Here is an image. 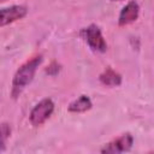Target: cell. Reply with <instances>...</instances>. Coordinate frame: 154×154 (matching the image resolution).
<instances>
[{
    "mask_svg": "<svg viewBox=\"0 0 154 154\" xmlns=\"http://www.w3.org/2000/svg\"><path fill=\"white\" fill-rule=\"evenodd\" d=\"M138 16H140V5L135 0H131L120 10V13L118 16V25L119 26L129 25L136 22Z\"/></svg>",
    "mask_w": 154,
    "mask_h": 154,
    "instance_id": "6",
    "label": "cell"
},
{
    "mask_svg": "<svg viewBox=\"0 0 154 154\" xmlns=\"http://www.w3.org/2000/svg\"><path fill=\"white\" fill-rule=\"evenodd\" d=\"M11 136V126L8 123L0 124V152L6 149V142Z\"/></svg>",
    "mask_w": 154,
    "mask_h": 154,
    "instance_id": "9",
    "label": "cell"
},
{
    "mask_svg": "<svg viewBox=\"0 0 154 154\" xmlns=\"http://www.w3.org/2000/svg\"><path fill=\"white\" fill-rule=\"evenodd\" d=\"M59 71H60V65L57 61H52L49 66H47L46 69V73H48L49 76H55Z\"/></svg>",
    "mask_w": 154,
    "mask_h": 154,
    "instance_id": "10",
    "label": "cell"
},
{
    "mask_svg": "<svg viewBox=\"0 0 154 154\" xmlns=\"http://www.w3.org/2000/svg\"><path fill=\"white\" fill-rule=\"evenodd\" d=\"M82 38L87 42L89 48L97 53H103L107 49V43L102 36L101 29L96 24H90L81 30Z\"/></svg>",
    "mask_w": 154,
    "mask_h": 154,
    "instance_id": "2",
    "label": "cell"
},
{
    "mask_svg": "<svg viewBox=\"0 0 154 154\" xmlns=\"http://www.w3.org/2000/svg\"><path fill=\"white\" fill-rule=\"evenodd\" d=\"M0 1H4V0H0Z\"/></svg>",
    "mask_w": 154,
    "mask_h": 154,
    "instance_id": "12",
    "label": "cell"
},
{
    "mask_svg": "<svg viewBox=\"0 0 154 154\" xmlns=\"http://www.w3.org/2000/svg\"><path fill=\"white\" fill-rule=\"evenodd\" d=\"M109 1H122V0H109Z\"/></svg>",
    "mask_w": 154,
    "mask_h": 154,
    "instance_id": "11",
    "label": "cell"
},
{
    "mask_svg": "<svg viewBox=\"0 0 154 154\" xmlns=\"http://www.w3.org/2000/svg\"><path fill=\"white\" fill-rule=\"evenodd\" d=\"M99 81L106 87H118L122 84V75L114 71L112 67H107L99 76Z\"/></svg>",
    "mask_w": 154,
    "mask_h": 154,
    "instance_id": "8",
    "label": "cell"
},
{
    "mask_svg": "<svg viewBox=\"0 0 154 154\" xmlns=\"http://www.w3.org/2000/svg\"><path fill=\"white\" fill-rule=\"evenodd\" d=\"M91 106H93V103H91L90 97L87 95H81L69 103L67 111L71 113H83V112L89 111L91 108Z\"/></svg>",
    "mask_w": 154,
    "mask_h": 154,
    "instance_id": "7",
    "label": "cell"
},
{
    "mask_svg": "<svg viewBox=\"0 0 154 154\" xmlns=\"http://www.w3.org/2000/svg\"><path fill=\"white\" fill-rule=\"evenodd\" d=\"M53 111H54V102L48 97L42 99L40 102H37L34 106V108L29 114V120L31 125L34 126L42 125L53 114Z\"/></svg>",
    "mask_w": 154,
    "mask_h": 154,
    "instance_id": "3",
    "label": "cell"
},
{
    "mask_svg": "<svg viewBox=\"0 0 154 154\" xmlns=\"http://www.w3.org/2000/svg\"><path fill=\"white\" fill-rule=\"evenodd\" d=\"M28 13V7L24 5H12L8 7L0 8V26L8 25L22 18Z\"/></svg>",
    "mask_w": 154,
    "mask_h": 154,
    "instance_id": "5",
    "label": "cell"
},
{
    "mask_svg": "<svg viewBox=\"0 0 154 154\" xmlns=\"http://www.w3.org/2000/svg\"><path fill=\"white\" fill-rule=\"evenodd\" d=\"M42 60L43 58L41 54L35 55L28 61H25L23 65H20V67L16 71L12 78V89H11V95L13 99H17L22 94V91L26 88V85L31 83L36 73V70L41 65Z\"/></svg>",
    "mask_w": 154,
    "mask_h": 154,
    "instance_id": "1",
    "label": "cell"
},
{
    "mask_svg": "<svg viewBox=\"0 0 154 154\" xmlns=\"http://www.w3.org/2000/svg\"><path fill=\"white\" fill-rule=\"evenodd\" d=\"M132 144H134V137L131 134L126 132V134H123V135L118 136L117 138L112 140L111 142L106 143L101 148V153H103V154H118V153L129 152L131 149Z\"/></svg>",
    "mask_w": 154,
    "mask_h": 154,
    "instance_id": "4",
    "label": "cell"
}]
</instances>
